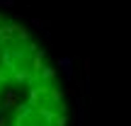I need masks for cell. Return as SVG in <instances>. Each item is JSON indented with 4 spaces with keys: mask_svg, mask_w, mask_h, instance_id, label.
Masks as SVG:
<instances>
[{
    "mask_svg": "<svg viewBox=\"0 0 131 126\" xmlns=\"http://www.w3.org/2000/svg\"><path fill=\"white\" fill-rule=\"evenodd\" d=\"M0 126H68L58 73L22 22L0 12Z\"/></svg>",
    "mask_w": 131,
    "mask_h": 126,
    "instance_id": "obj_1",
    "label": "cell"
}]
</instances>
